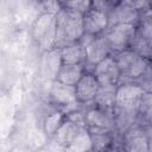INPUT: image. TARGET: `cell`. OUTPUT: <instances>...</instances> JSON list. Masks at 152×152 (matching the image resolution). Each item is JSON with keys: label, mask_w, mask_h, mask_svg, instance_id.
Returning a JSON list of instances; mask_svg holds the SVG:
<instances>
[{"label": "cell", "mask_w": 152, "mask_h": 152, "mask_svg": "<svg viewBox=\"0 0 152 152\" xmlns=\"http://www.w3.org/2000/svg\"><path fill=\"white\" fill-rule=\"evenodd\" d=\"M64 120H65V115L58 109H56L50 115H48L43 124V131H44L45 135L48 138L53 139L56 132L58 131V128L61 127V125L63 124Z\"/></svg>", "instance_id": "cell-23"}, {"label": "cell", "mask_w": 152, "mask_h": 152, "mask_svg": "<svg viewBox=\"0 0 152 152\" xmlns=\"http://www.w3.org/2000/svg\"><path fill=\"white\" fill-rule=\"evenodd\" d=\"M49 96L51 102L57 107L58 110H63L78 102L76 97L75 87L66 86L57 80L51 82L49 89Z\"/></svg>", "instance_id": "cell-10"}, {"label": "cell", "mask_w": 152, "mask_h": 152, "mask_svg": "<svg viewBox=\"0 0 152 152\" xmlns=\"http://www.w3.org/2000/svg\"><path fill=\"white\" fill-rule=\"evenodd\" d=\"M62 7L72 10L75 12H78L81 14H86L89 10H91V1H84V0H76V1H66L61 2Z\"/></svg>", "instance_id": "cell-25"}, {"label": "cell", "mask_w": 152, "mask_h": 152, "mask_svg": "<svg viewBox=\"0 0 152 152\" xmlns=\"http://www.w3.org/2000/svg\"><path fill=\"white\" fill-rule=\"evenodd\" d=\"M109 27L108 14L96 11L89 10L83 15V30L86 34L90 36H101Z\"/></svg>", "instance_id": "cell-15"}, {"label": "cell", "mask_w": 152, "mask_h": 152, "mask_svg": "<svg viewBox=\"0 0 152 152\" xmlns=\"http://www.w3.org/2000/svg\"><path fill=\"white\" fill-rule=\"evenodd\" d=\"M91 72L99 81L100 86H109V84L119 86L121 81V71L116 64L114 55L104 58L99 64H96L93 68Z\"/></svg>", "instance_id": "cell-9"}, {"label": "cell", "mask_w": 152, "mask_h": 152, "mask_svg": "<svg viewBox=\"0 0 152 152\" xmlns=\"http://www.w3.org/2000/svg\"><path fill=\"white\" fill-rule=\"evenodd\" d=\"M61 53H62L63 64H83V65H86V62H87L86 49L80 42L62 48Z\"/></svg>", "instance_id": "cell-20"}, {"label": "cell", "mask_w": 152, "mask_h": 152, "mask_svg": "<svg viewBox=\"0 0 152 152\" xmlns=\"http://www.w3.org/2000/svg\"><path fill=\"white\" fill-rule=\"evenodd\" d=\"M87 71L88 70L83 64H63L58 71L56 80L66 86L76 87L78 81Z\"/></svg>", "instance_id": "cell-17"}, {"label": "cell", "mask_w": 152, "mask_h": 152, "mask_svg": "<svg viewBox=\"0 0 152 152\" xmlns=\"http://www.w3.org/2000/svg\"><path fill=\"white\" fill-rule=\"evenodd\" d=\"M108 20L109 26L120 24L137 26L140 20V13L135 8L133 1H116L108 13Z\"/></svg>", "instance_id": "cell-7"}, {"label": "cell", "mask_w": 152, "mask_h": 152, "mask_svg": "<svg viewBox=\"0 0 152 152\" xmlns=\"http://www.w3.org/2000/svg\"><path fill=\"white\" fill-rule=\"evenodd\" d=\"M100 83L91 71H87L75 87L77 101L82 104H91L99 91Z\"/></svg>", "instance_id": "cell-12"}, {"label": "cell", "mask_w": 152, "mask_h": 152, "mask_svg": "<svg viewBox=\"0 0 152 152\" xmlns=\"http://www.w3.org/2000/svg\"><path fill=\"white\" fill-rule=\"evenodd\" d=\"M142 125H150V126H152V114L146 119V121H145Z\"/></svg>", "instance_id": "cell-28"}, {"label": "cell", "mask_w": 152, "mask_h": 152, "mask_svg": "<svg viewBox=\"0 0 152 152\" xmlns=\"http://www.w3.org/2000/svg\"><path fill=\"white\" fill-rule=\"evenodd\" d=\"M81 128H83V126L76 124L75 121H72V120H70L65 116V120L63 121V124L61 125L58 131L56 132L53 139L59 146L66 147L72 142V140L78 134Z\"/></svg>", "instance_id": "cell-18"}, {"label": "cell", "mask_w": 152, "mask_h": 152, "mask_svg": "<svg viewBox=\"0 0 152 152\" xmlns=\"http://www.w3.org/2000/svg\"><path fill=\"white\" fill-rule=\"evenodd\" d=\"M80 43L86 49V57H87L86 65L91 66V71L96 64H99L101 61L113 55L103 34L90 36L84 33L83 37L80 39Z\"/></svg>", "instance_id": "cell-5"}, {"label": "cell", "mask_w": 152, "mask_h": 152, "mask_svg": "<svg viewBox=\"0 0 152 152\" xmlns=\"http://www.w3.org/2000/svg\"><path fill=\"white\" fill-rule=\"evenodd\" d=\"M137 84H139L144 91L146 93H152V66L151 69L137 82Z\"/></svg>", "instance_id": "cell-27"}, {"label": "cell", "mask_w": 152, "mask_h": 152, "mask_svg": "<svg viewBox=\"0 0 152 152\" xmlns=\"http://www.w3.org/2000/svg\"><path fill=\"white\" fill-rule=\"evenodd\" d=\"M88 131L91 138L93 152H107L118 141L115 133L112 131L100 128H88Z\"/></svg>", "instance_id": "cell-16"}, {"label": "cell", "mask_w": 152, "mask_h": 152, "mask_svg": "<svg viewBox=\"0 0 152 152\" xmlns=\"http://www.w3.org/2000/svg\"><path fill=\"white\" fill-rule=\"evenodd\" d=\"M116 1H108V0H97V1H91V8L103 12L106 14H108L110 12V10L114 7Z\"/></svg>", "instance_id": "cell-26"}, {"label": "cell", "mask_w": 152, "mask_h": 152, "mask_svg": "<svg viewBox=\"0 0 152 152\" xmlns=\"http://www.w3.org/2000/svg\"><path fill=\"white\" fill-rule=\"evenodd\" d=\"M84 119H86V126L88 128L107 129V131H112L115 133L113 110L102 109L91 103V104L86 106Z\"/></svg>", "instance_id": "cell-8"}, {"label": "cell", "mask_w": 152, "mask_h": 152, "mask_svg": "<svg viewBox=\"0 0 152 152\" xmlns=\"http://www.w3.org/2000/svg\"><path fill=\"white\" fill-rule=\"evenodd\" d=\"M135 37L152 48V12L140 17L139 24L137 25Z\"/></svg>", "instance_id": "cell-22"}, {"label": "cell", "mask_w": 152, "mask_h": 152, "mask_svg": "<svg viewBox=\"0 0 152 152\" xmlns=\"http://www.w3.org/2000/svg\"><path fill=\"white\" fill-rule=\"evenodd\" d=\"M116 90H118V86L115 84L100 86L93 104L102 109L113 110L116 103Z\"/></svg>", "instance_id": "cell-19"}, {"label": "cell", "mask_w": 152, "mask_h": 152, "mask_svg": "<svg viewBox=\"0 0 152 152\" xmlns=\"http://www.w3.org/2000/svg\"><path fill=\"white\" fill-rule=\"evenodd\" d=\"M142 94L144 90L139 84L134 82H121L118 86L115 106L138 109Z\"/></svg>", "instance_id": "cell-11"}, {"label": "cell", "mask_w": 152, "mask_h": 152, "mask_svg": "<svg viewBox=\"0 0 152 152\" xmlns=\"http://www.w3.org/2000/svg\"><path fill=\"white\" fill-rule=\"evenodd\" d=\"M138 112H139V124H144L146 119L152 114V93L144 91L139 102Z\"/></svg>", "instance_id": "cell-24"}, {"label": "cell", "mask_w": 152, "mask_h": 152, "mask_svg": "<svg viewBox=\"0 0 152 152\" xmlns=\"http://www.w3.org/2000/svg\"><path fill=\"white\" fill-rule=\"evenodd\" d=\"M116 64L121 71V82L137 83L152 66V59L145 58L131 49L114 53Z\"/></svg>", "instance_id": "cell-2"}, {"label": "cell", "mask_w": 152, "mask_h": 152, "mask_svg": "<svg viewBox=\"0 0 152 152\" xmlns=\"http://www.w3.org/2000/svg\"><path fill=\"white\" fill-rule=\"evenodd\" d=\"M63 65L61 49H52L50 51L43 52L40 59V75L44 80L50 82L56 81L58 71Z\"/></svg>", "instance_id": "cell-14"}, {"label": "cell", "mask_w": 152, "mask_h": 152, "mask_svg": "<svg viewBox=\"0 0 152 152\" xmlns=\"http://www.w3.org/2000/svg\"><path fill=\"white\" fill-rule=\"evenodd\" d=\"M83 34V14L62 7L56 14V49L80 42Z\"/></svg>", "instance_id": "cell-1"}, {"label": "cell", "mask_w": 152, "mask_h": 152, "mask_svg": "<svg viewBox=\"0 0 152 152\" xmlns=\"http://www.w3.org/2000/svg\"><path fill=\"white\" fill-rule=\"evenodd\" d=\"M114 113V124H115V135L118 141L120 137L127 132L129 128L139 124V112L134 108H124L115 106L113 109Z\"/></svg>", "instance_id": "cell-13"}, {"label": "cell", "mask_w": 152, "mask_h": 152, "mask_svg": "<svg viewBox=\"0 0 152 152\" xmlns=\"http://www.w3.org/2000/svg\"><path fill=\"white\" fill-rule=\"evenodd\" d=\"M31 37L43 52L56 49V14L39 13L33 21Z\"/></svg>", "instance_id": "cell-3"}, {"label": "cell", "mask_w": 152, "mask_h": 152, "mask_svg": "<svg viewBox=\"0 0 152 152\" xmlns=\"http://www.w3.org/2000/svg\"><path fill=\"white\" fill-rule=\"evenodd\" d=\"M151 12H152V11H151Z\"/></svg>", "instance_id": "cell-29"}, {"label": "cell", "mask_w": 152, "mask_h": 152, "mask_svg": "<svg viewBox=\"0 0 152 152\" xmlns=\"http://www.w3.org/2000/svg\"><path fill=\"white\" fill-rule=\"evenodd\" d=\"M64 152H93L91 138L87 127L81 128L72 142L69 146L64 147Z\"/></svg>", "instance_id": "cell-21"}, {"label": "cell", "mask_w": 152, "mask_h": 152, "mask_svg": "<svg viewBox=\"0 0 152 152\" xmlns=\"http://www.w3.org/2000/svg\"><path fill=\"white\" fill-rule=\"evenodd\" d=\"M135 33H137L135 25L120 24V25L109 26L107 31L103 33V36L114 55L129 49L135 37Z\"/></svg>", "instance_id": "cell-4"}, {"label": "cell", "mask_w": 152, "mask_h": 152, "mask_svg": "<svg viewBox=\"0 0 152 152\" xmlns=\"http://www.w3.org/2000/svg\"><path fill=\"white\" fill-rule=\"evenodd\" d=\"M119 144L125 152H150L148 137L141 124H137L125 132L120 137Z\"/></svg>", "instance_id": "cell-6"}, {"label": "cell", "mask_w": 152, "mask_h": 152, "mask_svg": "<svg viewBox=\"0 0 152 152\" xmlns=\"http://www.w3.org/2000/svg\"><path fill=\"white\" fill-rule=\"evenodd\" d=\"M151 152H152V151H151Z\"/></svg>", "instance_id": "cell-30"}]
</instances>
